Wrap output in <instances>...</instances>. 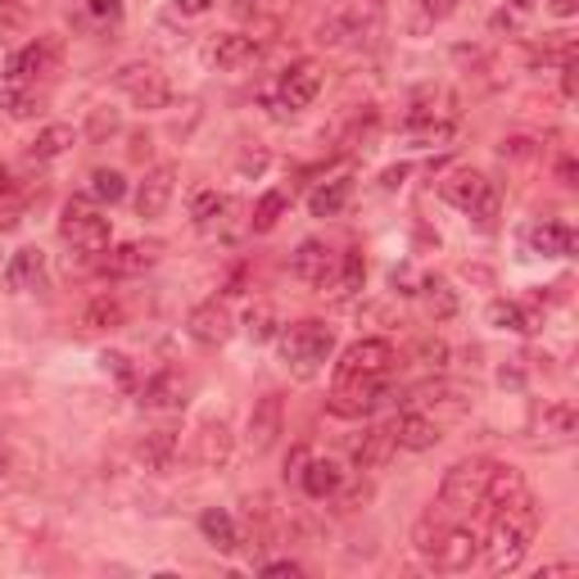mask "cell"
<instances>
[{"label": "cell", "instance_id": "7dc6e473", "mask_svg": "<svg viewBox=\"0 0 579 579\" xmlns=\"http://www.w3.org/2000/svg\"><path fill=\"white\" fill-rule=\"evenodd\" d=\"M19 222V204H5V209H0V231H10Z\"/></svg>", "mask_w": 579, "mask_h": 579}, {"label": "cell", "instance_id": "2e32d148", "mask_svg": "<svg viewBox=\"0 0 579 579\" xmlns=\"http://www.w3.org/2000/svg\"><path fill=\"white\" fill-rule=\"evenodd\" d=\"M204 59L213 68H222V73H241L245 64L258 59V42H254V36H245V32H218V36H209Z\"/></svg>", "mask_w": 579, "mask_h": 579}, {"label": "cell", "instance_id": "7bdbcfd3", "mask_svg": "<svg viewBox=\"0 0 579 579\" xmlns=\"http://www.w3.org/2000/svg\"><path fill=\"white\" fill-rule=\"evenodd\" d=\"M263 575H303L299 561H263Z\"/></svg>", "mask_w": 579, "mask_h": 579}, {"label": "cell", "instance_id": "74e56055", "mask_svg": "<svg viewBox=\"0 0 579 579\" xmlns=\"http://www.w3.org/2000/svg\"><path fill=\"white\" fill-rule=\"evenodd\" d=\"M91 196H96L100 204H119V200L127 196L123 172H113V168H96V172H91Z\"/></svg>", "mask_w": 579, "mask_h": 579}, {"label": "cell", "instance_id": "ab89813d", "mask_svg": "<svg viewBox=\"0 0 579 579\" xmlns=\"http://www.w3.org/2000/svg\"><path fill=\"white\" fill-rule=\"evenodd\" d=\"M363 277H367L363 254H358V249H354V254H339V294L363 290Z\"/></svg>", "mask_w": 579, "mask_h": 579}, {"label": "cell", "instance_id": "9c48e42d", "mask_svg": "<svg viewBox=\"0 0 579 579\" xmlns=\"http://www.w3.org/2000/svg\"><path fill=\"white\" fill-rule=\"evenodd\" d=\"M59 59V42H51V36H36V42H27L23 51H14L5 59V87H36V77H46Z\"/></svg>", "mask_w": 579, "mask_h": 579}, {"label": "cell", "instance_id": "836d02e7", "mask_svg": "<svg viewBox=\"0 0 579 579\" xmlns=\"http://www.w3.org/2000/svg\"><path fill=\"white\" fill-rule=\"evenodd\" d=\"M421 294H426V313H431L435 322H448V318L457 313V294L448 290V281H444V277L421 281Z\"/></svg>", "mask_w": 579, "mask_h": 579}, {"label": "cell", "instance_id": "bcb514c9", "mask_svg": "<svg viewBox=\"0 0 579 579\" xmlns=\"http://www.w3.org/2000/svg\"><path fill=\"white\" fill-rule=\"evenodd\" d=\"M303 461H308V453H303V448H294V453H290V461H286V476H299V471H303Z\"/></svg>", "mask_w": 579, "mask_h": 579}, {"label": "cell", "instance_id": "681fc988", "mask_svg": "<svg viewBox=\"0 0 579 579\" xmlns=\"http://www.w3.org/2000/svg\"><path fill=\"white\" fill-rule=\"evenodd\" d=\"M231 5H236L241 14H249V10H258V5H263V0H231Z\"/></svg>", "mask_w": 579, "mask_h": 579}, {"label": "cell", "instance_id": "c3c4849f", "mask_svg": "<svg viewBox=\"0 0 579 579\" xmlns=\"http://www.w3.org/2000/svg\"><path fill=\"white\" fill-rule=\"evenodd\" d=\"M544 575H575V561H557V566H544Z\"/></svg>", "mask_w": 579, "mask_h": 579}, {"label": "cell", "instance_id": "603a6c76", "mask_svg": "<svg viewBox=\"0 0 579 579\" xmlns=\"http://www.w3.org/2000/svg\"><path fill=\"white\" fill-rule=\"evenodd\" d=\"M290 267H294V277H299V281H308V286H326V277L335 272V254H331L322 241H303V245L294 249Z\"/></svg>", "mask_w": 579, "mask_h": 579}, {"label": "cell", "instance_id": "484cf974", "mask_svg": "<svg viewBox=\"0 0 579 579\" xmlns=\"http://www.w3.org/2000/svg\"><path fill=\"white\" fill-rule=\"evenodd\" d=\"M530 249L544 258H566V254H575V231L561 222H538V226H530Z\"/></svg>", "mask_w": 579, "mask_h": 579}, {"label": "cell", "instance_id": "8992f818", "mask_svg": "<svg viewBox=\"0 0 579 579\" xmlns=\"http://www.w3.org/2000/svg\"><path fill=\"white\" fill-rule=\"evenodd\" d=\"M385 394H390L385 376H339L326 408L335 416H344V421H363V416H371L385 403Z\"/></svg>", "mask_w": 579, "mask_h": 579}, {"label": "cell", "instance_id": "ee69618b", "mask_svg": "<svg viewBox=\"0 0 579 579\" xmlns=\"http://www.w3.org/2000/svg\"><path fill=\"white\" fill-rule=\"evenodd\" d=\"M453 10H457V0H426V14L431 19H448Z\"/></svg>", "mask_w": 579, "mask_h": 579}, {"label": "cell", "instance_id": "83f0119b", "mask_svg": "<svg viewBox=\"0 0 579 579\" xmlns=\"http://www.w3.org/2000/svg\"><path fill=\"white\" fill-rule=\"evenodd\" d=\"M349 190H354L349 177H335V181L318 186L313 196H308V213H313V218H335V213H344V204H349Z\"/></svg>", "mask_w": 579, "mask_h": 579}, {"label": "cell", "instance_id": "277c9868", "mask_svg": "<svg viewBox=\"0 0 579 579\" xmlns=\"http://www.w3.org/2000/svg\"><path fill=\"white\" fill-rule=\"evenodd\" d=\"M421 557H426L435 570H471L476 557H480V534L467 530V525H435L426 548H421Z\"/></svg>", "mask_w": 579, "mask_h": 579}, {"label": "cell", "instance_id": "8d00e7d4", "mask_svg": "<svg viewBox=\"0 0 579 579\" xmlns=\"http://www.w3.org/2000/svg\"><path fill=\"white\" fill-rule=\"evenodd\" d=\"M245 335L254 339V344H267L277 335V308L272 303H254L249 313H245Z\"/></svg>", "mask_w": 579, "mask_h": 579}, {"label": "cell", "instance_id": "7a4b0ae2", "mask_svg": "<svg viewBox=\"0 0 579 579\" xmlns=\"http://www.w3.org/2000/svg\"><path fill=\"white\" fill-rule=\"evenodd\" d=\"M439 196H444L453 209H461L467 218H476L480 226H489V222L498 218V190H493V181H489L485 172H476V168L448 172V177L439 181Z\"/></svg>", "mask_w": 579, "mask_h": 579}, {"label": "cell", "instance_id": "7402d4cb", "mask_svg": "<svg viewBox=\"0 0 579 579\" xmlns=\"http://www.w3.org/2000/svg\"><path fill=\"white\" fill-rule=\"evenodd\" d=\"M299 485H303V493L308 498H335L339 489H344V471H339V461H331V457H308L303 461V471H299Z\"/></svg>", "mask_w": 579, "mask_h": 579}, {"label": "cell", "instance_id": "d6a6232c", "mask_svg": "<svg viewBox=\"0 0 579 579\" xmlns=\"http://www.w3.org/2000/svg\"><path fill=\"white\" fill-rule=\"evenodd\" d=\"M82 326L87 331H119L123 326V303L119 299H91L87 303V313H82Z\"/></svg>", "mask_w": 579, "mask_h": 579}, {"label": "cell", "instance_id": "5b68a950", "mask_svg": "<svg viewBox=\"0 0 579 579\" xmlns=\"http://www.w3.org/2000/svg\"><path fill=\"white\" fill-rule=\"evenodd\" d=\"M485 489H489V461H480V457L457 461L439 480V503H444V512H476V508H485Z\"/></svg>", "mask_w": 579, "mask_h": 579}, {"label": "cell", "instance_id": "8fae6325", "mask_svg": "<svg viewBox=\"0 0 579 579\" xmlns=\"http://www.w3.org/2000/svg\"><path fill=\"white\" fill-rule=\"evenodd\" d=\"M119 91L132 104H141V109H164L172 100L168 77L154 68V64H127V68H119Z\"/></svg>", "mask_w": 579, "mask_h": 579}, {"label": "cell", "instance_id": "4fadbf2b", "mask_svg": "<svg viewBox=\"0 0 579 579\" xmlns=\"http://www.w3.org/2000/svg\"><path fill=\"white\" fill-rule=\"evenodd\" d=\"M318 91H322V64H318V59H294V64L281 73L277 104L290 109V113H299V109H308V104L318 100Z\"/></svg>", "mask_w": 579, "mask_h": 579}, {"label": "cell", "instance_id": "ac0fdd59", "mask_svg": "<svg viewBox=\"0 0 579 579\" xmlns=\"http://www.w3.org/2000/svg\"><path fill=\"white\" fill-rule=\"evenodd\" d=\"M439 439H444V431H439V421H435L431 412H421V408L399 412V421H394V444H399V448L426 453V448H435Z\"/></svg>", "mask_w": 579, "mask_h": 579}, {"label": "cell", "instance_id": "4dcf8cb0", "mask_svg": "<svg viewBox=\"0 0 579 579\" xmlns=\"http://www.w3.org/2000/svg\"><path fill=\"white\" fill-rule=\"evenodd\" d=\"M489 326H498V331H538V318L530 313V308H521V303H508V299H493L489 303Z\"/></svg>", "mask_w": 579, "mask_h": 579}, {"label": "cell", "instance_id": "ba28073f", "mask_svg": "<svg viewBox=\"0 0 579 579\" xmlns=\"http://www.w3.org/2000/svg\"><path fill=\"white\" fill-rule=\"evenodd\" d=\"M376 19H380V0H349V5L335 10L318 27V42L322 46H344V42H354V36H363L367 27H376Z\"/></svg>", "mask_w": 579, "mask_h": 579}, {"label": "cell", "instance_id": "52a82bcc", "mask_svg": "<svg viewBox=\"0 0 579 579\" xmlns=\"http://www.w3.org/2000/svg\"><path fill=\"white\" fill-rule=\"evenodd\" d=\"M59 236L77 254H104L109 249V218L100 209H91L87 200H68L64 218H59Z\"/></svg>", "mask_w": 579, "mask_h": 579}, {"label": "cell", "instance_id": "f907efd6", "mask_svg": "<svg viewBox=\"0 0 579 579\" xmlns=\"http://www.w3.org/2000/svg\"><path fill=\"white\" fill-rule=\"evenodd\" d=\"M5 196H10V172L0 168V200H5Z\"/></svg>", "mask_w": 579, "mask_h": 579}, {"label": "cell", "instance_id": "4316f807", "mask_svg": "<svg viewBox=\"0 0 579 579\" xmlns=\"http://www.w3.org/2000/svg\"><path fill=\"white\" fill-rule=\"evenodd\" d=\"M200 534L209 538L218 553H236V548H241V525H236V516L222 512V508H209V512L200 516Z\"/></svg>", "mask_w": 579, "mask_h": 579}, {"label": "cell", "instance_id": "7c38bea8", "mask_svg": "<svg viewBox=\"0 0 579 579\" xmlns=\"http://www.w3.org/2000/svg\"><path fill=\"white\" fill-rule=\"evenodd\" d=\"M186 335L196 339L200 349H222V344L236 335V322H231V313L218 299H204V303H196L186 313Z\"/></svg>", "mask_w": 579, "mask_h": 579}, {"label": "cell", "instance_id": "816d5d0a", "mask_svg": "<svg viewBox=\"0 0 579 579\" xmlns=\"http://www.w3.org/2000/svg\"><path fill=\"white\" fill-rule=\"evenodd\" d=\"M5 471H10V453H5V448H0V476H5Z\"/></svg>", "mask_w": 579, "mask_h": 579}, {"label": "cell", "instance_id": "b9f144b4", "mask_svg": "<svg viewBox=\"0 0 579 579\" xmlns=\"http://www.w3.org/2000/svg\"><path fill=\"white\" fill-rule=\"evenodd\" d=\"M100 367H104V376L119 380L123 390H132V385H136V371H132V358L127 354H100Z\"/></svg>", "mask_w": 579, "mask_h": 579}, {"label": "cell", "instance_id": "44dd1931", "mask_svg": "<svg viewBox=\"0 0 579 579\" xmlns=\"http://www.w3.org/2000/svg\"><path fill=\"white\" fill-rule=\"evenodd\" d=\"M177 453H181V439H177L172 426L149 431V435L136 444V457H141L145 471H172V467H177Z\"/></svg>", "mask_w": 579, "mask_h": 579}, {"label": "cell", "instance_id": "cb8c5ba5", "mask_svg": "<svg viewBox=\"0 0 579 579\" xmlns=\"http://www.w3.org/2000/svg\"><path fill=\"white\" fill-rule=\"evenodd\" d=\"M5 286L14 294H27V290H42L46 286V254L42 249H19L5 267Z\"/></svg>", "mask_w": 579, "mask_h": 579}, {"label": "cell", "instance_id": "60d3db41", "mask_svg": "<svg viewBox=\"0 0 579 579\" xmlns=\"http://www.w3.org/2000/svg\"><path fill=\"white\" fill-rule=\"evenodd\" d=\"M416 367H426V371H444L448 367V344L444 339H421L416 349H412Z\"/></svg>", "mask_w": 579, "mask_h": 579}, {"label": "cell", "instance_id": "f546056e", "mask_svg": "<svg viewBox=\"0 0 579 579\" xmlns=\"http://www.w3.org/2000/svg\"><path fill=\"white\" fill-rule=\"evenodd\" d=\"M73 141H77V132H73L68 123H51V127L36 132V141L27 145V154H32L36 164H51V159H59V154H64Z\"/></svg>", "mask_w": 579, "mask_h": 579}, {"label": "cell", "instance_id": "6da1fadb", "mask_svg": "<svg viewBox=\"0 0 579 579\" xmlns=\"http://www.w3.org/2000/svg\"><path fill=\"white\" fill-rule=\"evenodd\" d=\"M534 534H538V503H534L530 489H525V493L508 498V503H498L493 525H489V538L480 544L485 566H489L493 575L516 570V566L525 561L530 544H534Z\"/></svg>", "mask_w": 579, "mask_h": 579}, {"label": "cell", "instance_id": "e0dca14e", "mask_svg": "<svg viewBox=\"0 0 579 579\" xmlns=\"http://www.w3.org/2000/svg\"><path fill=\"white\" fill-rule=\"evenodd\" d=\"M172 190H177V168L172 164L149 168L145 181L136 186V213L141 218H164V209L172 204Z\"/></svg>", "mask_w": 579, "mask_h": 579}, {"label": "cell", "instance_id": "d590c367", "mask_svg": "<svg viewBox=\"0 0 579 579\" xmlns=\"http://www.w3.org/2000/svg\"><path fill=\"white\" fill-rule=\"evenodd\" d=\"M0 109H10V119H32L42 109L36 87H0Z\"/></svg>", "mask_w": 579, "mask_h": 579}, {"label": "cell", "instance_id": "f1b7e54d", "mask_svg": "<svg viewBox=\"0 0 579 579\" xmlns=\"http://www.w3.org/2000/svg\"><path fill=\"white\" fill-rule=\"evenodd\" d=\"M538 431H544V444H570L575 431H579V416H575L570 403H548L544 421H538Z\"/></svg>", "mask_w": 579, "mask_h": 579}, {"label": "cell", "instance_id": "5bb4252c", "mask_svg": "<svg viewBox=\"0 0 579 579\" xmlns=\"http://www.w3.org/2000/svg\"><path fill=\"white\" fill-rule=\"evenodd\" d=\"M286 431V399L281 394H263L249 412V426H245V439L254 453H272L277 439Z\"/></svg>", "mask_w": 579, "mask_h": 579}, {"label": "cell", "instance_id": "d6986e66", "mask_svg": "<svg viewBox=\"0 0 579 579\" xmlns=\"http://www.w3.org/2000/svg\"><path fill=\"white\" fill-rule=\"evenodd\" d=\"M154 263H159V249H154V245H141V241H127V245L104 249L100 272H104V277H141V272H149Z\"/></svg>", "mask_w": 579, "mask_h": 579}, {"label": "cell", "instance_id": "1f68e13d", "mask_svg": "<svg viewBox=\"0 0 579 579\" xmlns=\"http://www.w3.org/2000/svg\"><path fill=\"white\" fill-rule=\"evenodd\" d=\"M516 493H525V480H521V471H512V467H493L489 461V489H485V503H508V498H516Z\"/></svg>", "mask_w": 579, "mask_h": 579}, {"label": "cell", "instance_id": "d4e9b609", "mask_svg": "<svg viewBox=\"0 0 579 579\" xmlns=\"http://www.w3.org/2000/svg\"><path fill=\"white\" fill-rule=\"evenodd\" d=\"M394 448H399V444H394V426H371V431L354 444V467H358V471H376V467H385V461H390Z\"/></svg>", "mask_w": 579, "mask_h": 579}, {"label": "cell", "instance_id": "f35d334b", "mask_svg": "<svg viewBox=\"0 0 579 579\" xmlns=\"http://www.w3.org/2000/svg\"><path fill=\"white\" fill-rule=\"evenodd\" d=\"M222 213H226V196H218V190H204V196H196V204H190L196 226H213V222H222Z\"/></svg>", "mask_w": 579, "mask_h": 579}, {"label": "cell", "instance_id": "9a60e30c", "mask_svg": "<svg viewBox=\"0 0 579 579\" xmlns=\"http://www.w3.org/2000/svg\"><path fill=\"white\" fill-rule=\"evenodd\" d=\"M186 394H190V380L177 367H164V371H154L141 385V408L145 412H181L186 408Z\"/></svg>", "mask_w": 579, "mask_h": 579}, {"label": "cell", "instance_id": "e575fe53", "mask_svg": "<svg viewBox=\"0 0 579 579\" xmlns=\"http://www.w3.org/2000/svg\"><path fill=\"white\" fill-rule=\"evenodd\" d=\"M286 190H267V196L254 204V218H249V226L258 231V236H267V231H272L277 222H281V213H286Z\"/></svg>", "mask_w": 579, "mask_h": 579}, {"label": "cell", "instance_id": "f6af8a7d", "mask_svg": "<svg viewBox=\"0 0 579 579\" xmlns=\"http://www.w3.org/2000/svg\"><path fill=\"white\" fill-rule=\"evenodd\" d=\"M548 10H553L557 19H570V14L579 10V0H548Z\"/></svg>", "mask_w": 579, "mask_h": 579}, {"label": "cell", "instance_id": "ffe728a7", "mask_svg": "<svg viewBox=\"0 0 579 579\" xmlns=\"http://www.w3.org/2000/svg\"><path fill=\"white\" fill-rule=\"evenodd\" d=\"M231 448H236V439H231L226 421H204L200 435H196V448H190V457H196V467L204 471H218L231 461Z\"/></svg>", "mask_w": 579, "mask_h": 579}, {"label": "cell", "instance_id": "30bf717a", "mask_svg": "<svg viewBox=\"0 0 579 579\" xmlns=\"http://www.w3.org/2000/svg\"><path fill=\"white\" fill-rule=\"evenodd\" d=\"M394 344L390 339H358L339 354L335 363V380L339 376H390L394 371Z\"/></svg>", "mask_w": 579, "mask_h": 579}, {"label": "cell", "instance_id": "3957f363", "mask_svg": "<svg viewBox=\"0 0 579 579\" xmlns=\"http://www.w3.org/2000/svg\"><path fill=\"white\" fill-rule=\"evenodd\" d=\"M281 354L299 371H318L335 354V331L326 322H318V318H303V322H294V326L281 331Z\"/></svg>", "mask_w": 579, "mask_h": 579}]
</instances>
